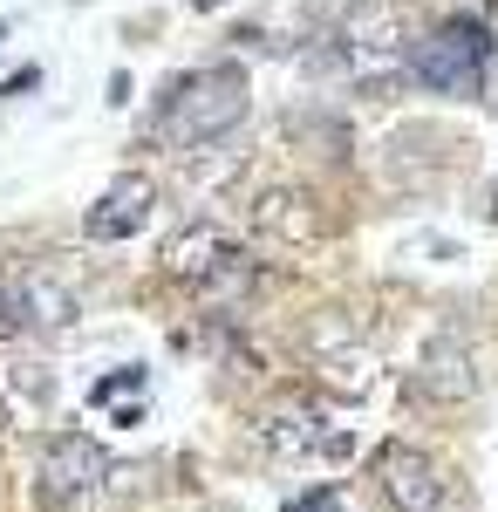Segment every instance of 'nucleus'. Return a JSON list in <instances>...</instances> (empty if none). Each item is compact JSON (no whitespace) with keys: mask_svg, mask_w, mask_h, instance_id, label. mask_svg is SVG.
Returning <instances> with one entry per match:
<instances>
[{"mask_svg":"<svg viewBox=\"0 0 498 512\" xmlns=\"http://www.w3.org/2000/svg\"><path fill=\"white\" fill-rule=\"evenodd\" d=\"M28 328V308H21V294H14V280H0V342H14Z\"/></svg>","mask_w":498,"mask_h":512,"instance_id":"13","label":"nucleus"},{"mask_svg":"<svg viewBox=\"0 0 498 512\" xmlns=\"http://www.w3.org/2000/svg\"><path fill=\"white\" fill-rule=\"evenodd\" d=\"M14 294H21L28 321H41V328H69V321H76V294H69V287H62L55 274H28V280H14Z\"/></svg>","mask_w":498,"mask_h":512,"instance_id":"11","label":"nucleus"},{"mask_svg":"<svg viewBox=\"0 0 498 512\" xmlns=\"http://www.w3.org/2000/svg\"><path fill=\"white\" fill-rule=\"evenodd\" d=\"M253 233L273 239V246H321L328 239V212L314 205V192L301 185H267V192L253 198Z\"/></svg>","mask_w":498,"mask_h":512,"instance_id":"6","label":"nucleus"},{"mask_svg":"<svg viewBox=\"0 0 498 512\" xmlns=\"http://www.w3.org/2000/svg\"><path fill=\"white\" fill-rule=\"evenodd\" d=\"M485 62H492V28L485 21H444L423 41H410V76L437 96H471L485 82Z\"/></svg>","mask_w":498,"mask_h":512,"instance_id":"3","label":"nucleus"},{"mask_svg":"<svg viewBox=\"0 0 498 512\" xmlns=\"http://www.w3.org/2000/svg\"><path fill=\"white\" fill-rule=\"evenodd\" d=\"M151 212H157V178H151V171H123V178H110V192L89 205L82 233L96 239V246H116V239L144 233Z\"/></svg>","mask_w":498,"mask_h":512,"instance_id":"7","label":"nucleus"},{"mask_svg":"<svg viewBox=\"0 0 498 512\" xmlns=\"http://www.w3.org/2000/svg\"><path fill=\"white\" fill-rule=\"evenodd\" d=\"M192 7H226V0H192Z\"/></svg>","mask_w":498,"mask_h":512,"instance_id":"18","label":"nucleus"},{"mask_svg":"<svg viewBox=\"0 0 498 512\" xmlns=\"http://www.w3.org/2000/svg\"><path fill=\"white\" fill-rule=\"evenodd\" d=\"M287 512H348V499L335 492V485H314V492H294Z\"/></svg>","mask_w":498,"mask_h":512,"instance_id":"14","label":"nucleus"},{"mask_svg":"<svg viewBox=\"0 0 498 512\" xmlns=\"http://www.w3.org/2000/svg\"><path fill=\"white\" fill-rule=\"evenodd\" d=\"M232 239L219 233V226H185V233L164 246V274L185 280V287H205V274L219 267V253H226Z\"/></svg>","mask_w":498,"mask_h":512,"instance_id":"10","label":"nucleus"},{"mask_svg":"<svg viewBox=\"0 0 498 512\" xmlns=\"http://www.w3.org/2000/svg\"><path fill=\"white\" fill-rule=\"evenodd\" d=\"M110 485V458H103V444L82 431H62L41 444V465H35V499L55 512L82 506L89 492H103Z\"/></svg>","mask_w":498,"mask_h":512,"instance_id":"4","label":"nucleus"},{"mask_svg":"<svg viewBox=\"0 0 498 512\" xmlns=\"http://www.w3.org/2000/svg\"><path fill=\"white\" fill-rule=\"evenodd\" d=\"M376 485H383L389 512H437L444 506V465L430 458V451H417V444H383L376 451Z\"/></svg>","mask_w":498,"mask_h":512,"instance_id":"5","label":"nucleus"},{"mask_svg":"<svg viewBox=\"0 0 498 512\" xmlns=\"http://www.w3.org/2000/svg\"><path fill=\"white\" fill-rule=\"evenodd\" d=\"M417 390L430 396V403H471V396H478V355L464 349L458 335L423 342V355H417Z\"/></svg>","mask_w":498,"mask_h":512,"instance_id":"9","label":"nucleus"},{"mask_svg":"<svg viewBox=\"0 0 498 512\" xmlns=\"http://www.w3.org/2000/svg\"><path fill=\"white\" fill-rule=\"evenodd\" d=\"M246 103H253V89L246 76L232 69V62H212V69H192V76H178V89L164 96V117L157 130L171 137V144H219L232 137L239 123H246Z\"/></svg>","mask_w":498,"mask_h":512,"instance_id":"1","label":"nucleus"},{"mask_svg":"<svg viewBox=\"0 0 498 512\" xmlns=\"http://www.w3.org/2000/svg\"><path fill=\"white\" fill-rule=\"evenodd\" d=\"M246 287H253V260H246L239 246H226V253H219V267L205 274V294H212V301H239Z\"/></svg>","mask_w":498,"mask_h":512,"instance_id":"12","label":"nucleus"},{"mask_svg":"<svg viewBox=\"0 0 498 512\" xmlns=\"http://www.w3.org/2000/svg\"><path fill=\"white\" fill-rule=\"evenodd\" d=\"M137 383H144V369H116V376H103V383H96V403H110V396L137 390Z\"/></svg>","mask_w":498,"mask_h":512,"instance_id":"15","label":"nucleus"},{"mask_svg":"<svg viewBox=\"0 0 498 512\" xmlns=\"http://www.w3.org/2000/svg\"><path fill=\"white\" fill-rule=\"evenodd\" d=\"M335 48L355 82H369V89H376V76L389 82L396 62L410 55V7L403 0H348L335 21Z\"/></svg>","mask_w":498,"mask_h":512,"instance_id":"2","label":"nucleus"},{"mask_svg":"<svg viewBox=\"0 0 498 512\" xmlns=\"http://www.w3.org/2000/svg\"><path fill=\"white\" fill-rule=\"evenodd\" d=\"M485 212H492V226H498V178H492V192H485Z\"/></svg>","mask_w":498,"mask_h":512,"instance_id":"16","label":"nucleus"},{"mask_svg":"<svg viewBox=\"0 0 498 512\" xmlns=\"http://www.w3.org/2000/svg\"><path fill=\"white\" fill-rule=\"evenodd\" d=\"M7 424H14V410H7V396H0V431H7Z\"/></svg>","mask_w":498,"mask_h":512,"instance_id":"17","label":"nucleus"},{"mask_svg":"<svg viewBox=\"0 0 498 512\" xmlns=\"http://www.w3.org/2000/svg\"><path fill=\"white\" fill-rule=\"evenodd\" d=\"M314 355H321V390H335V396L376 390V355L362 349V335L348 321H321L314 328Z\"/></svg>","mask_w":498,"mask_h":512,"instance_id":"8","label":"nucleus"}]
</instances>
